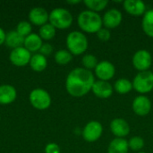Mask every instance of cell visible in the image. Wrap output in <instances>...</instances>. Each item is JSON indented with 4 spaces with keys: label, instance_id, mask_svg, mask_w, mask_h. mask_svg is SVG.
Masks as SVG:
<instances>
[{
    "label": "cell",
    "instance_id": "cell-1",
    "mask_svg": "<svg viewBox=\"0 0 153 153\" xmlns=\"http://www.w3.org/2000/svg\"><path fill=\"white\" fill-rule=\"evenodd\" d=\"M94 82V74L90 70L77 67L72 70L67 75L65 88L71 96L79 98L91 91Z\"/></svg>",
    "mask_w": 153,
    "mask_h": 153
},
{
    "label": "cell",
    "instance_id": "cell-2",
    "mask_svg": "<svg viewBox=\"0 0 153 153\" xmlns=\"http://www.w3.org/2000/svg\"><path fill=\"white\" fill-rule=\"evenodd\" d=\"M79 27L85 32L97 33L103 26L102 17L95 12L86 10L82 11L77 18Z\"/></svg>",
    "mask_w": 153,
    "mask_h": 153
},
{
    "label": "cell",
    "instance_id": "cell-3",
    "mask_svg": "<svg viewBox=\"0 0 153 153\" xmlns=\"http://www.w3.org/2000/svg\"><path fill=\"white\" fill-rule=\"evenodd\" d=\"M66 46L72 55L79 56L83 54L89 46L87 37L81 31H72L66 38Z\"/></svg>",
    "mask_w": 153,
    "mask_h": 153
},
{
    "label": "cell",
    "instance_id": "cell-4",
    "mask_svg": "<svg viewBox=\"0 0 153 153\" xmlns=\"http://www.w3.org/2000/svg\"><path fill=\"white\" fill-rule=\"evenodd\" d=\"M49 22L56 29L65 30L73 23V15L65 8H56L49 13Z\"/></svg>",
    "mask_w": 153,
    "mask_h": 153
},
{
    "label": "cell",
    "instance_id": "cell-5",
    "mask_svg": "<svg viewBox=\"0 0 153 153\" xmlns=\"http://www.w3.org/2000/svg\"><path fill=\"white\" fill-rule=\"evenodd\" d=\"M133 88L139 93L145 94L153 90V73L152 71L139 72L133 81Z\"/></svg>",
    "mask_w": 153,
    "mask_h": 153
},
{
    "label": "cell",
    "instance_id": "cell-6",
    "mask_svg": "<svg viewBox=\"0 0 153 153\" xmlns=\"http://www.w3.org/2000/svg\"><path fill=\"white\" fill-rule=\"evenodd\" d=\"M29 99L32 107L39 110H45L48 108L51 104L49 93L43 89H35L31 91Z\"/></svg>",
    "mask_w": 153,
    "mask_h": 153
},
{
    "label": "cell",
    "instance_id": "cell-7",
    "mask_svg": "<svg viewBox=\"0 0 153 153\" xmlns=\"http://www.w3.org/2000/svg\"><path fill=\"white\" fill-rule=\"evenodd\" d=\"M152 58L149 51L145 49L138 50L133 56V65L134 68L140 72L148 71L152 66Z\"/></svg>",
    "mask_w": 153,
    "mask_h": 153
},
{
    "label": "cell",
    "instance_id": "cell-8",
    "mask_svg": "<svg viewBox=\"0 0 153 153\" xmlns=\"http://www.w3.org/2000/svg\"><path fill=\"white\" fill-rule=\"evenodd\" d=\"M103 133L102 125L98 121L89 122L82 130V137L88 143H93L98 141Z\"/></svg>",
    "mask_w": 153,
    "mask_h": 153
},
{
    "label": "cell",
    "instance_id": "cell-9",
    "mask_svg": "<svg viewBox=\"0 0 153 153\" xmlns=\"http://www.w3.org/2000/svg\"><path fill=\"white\" fill-rule=\"evenodd\" d=\"M10 61L15 66H25L30 61L31 55L29 50H27L24 47L14 48L10 53Z\"/></svg>",
    "mask_w": 153,
    "mask_h": 153
},
{
    "label": "cell",
    "instance_id": "cell-10",
    "mask_svg": "<svg viewBox=\"0 0 153 153\" xmlns=\"http://www.w3.org/2000/svg\"><path fill=\"white\" fill-rule=\"evenodd\" d=\"M95 70L96 76L100 81L108 82L110 79H112L116 73V68L114 65L108 61H101L98 63Z\"/></svg>",
    "mask_w": 153,
    "mask_h": 153
},
{
    "label": "cell",
    "instance_id": "cell-11",
    "mask_svg": "<svg viewBox=\"0 0 153 153\" xmlns=\"http://www.w3.org/2000/svg\"><path fill=\"white\" fill-rule=\"evenodd\" d=\"M134 112L139 117H145L147 116L152 109V102L150 99L144 95L137 96L132 105Z\"/></svg>",
    "mask_w": 153,
    "mask_h": 153
},
{
    "label": "cell",
    "instance_id": "cell-12",
    "mask_svg": "<svg viewBox=\"0 0 153 153\" xmlns=\"http://www.w3.org/2000/svg\"><path fill=\"white\" fill-rule=\"evenodd\" d=\"M122 19L123 16L121 12L116 8H112L105 13V14L102 17V22L105 28L109 30L115 29L117 26H119L122 22Z\"/></svg>",
    "mask_w": 153,
    "mask_h": 153
},
{
    "label": "cell",
    "instance_id": "cell-13",
    "mask_svg": "<svg viewBox=\"0 0 153 153\" xmlns=\"http://www.w3.org/2000/svg\"><path fill=\"white\" fill-rule=\"evenodd\" d=\"M110 130L116 138H125L130 133V126L125 119L115 118L110 123Z\"/></svg>",
    "mask_w": 153,
    "mask_h": 153
},
{
    "label": "cell",
    "instance_id": "cell-14",
    "mask_svg": "<svg viewBox=\"0 0 153 153\" xmlns=\"http://www.w3.org/2000/svg\"><path fill=\"white\" fill-rule=\"evenodd\" d=\"M123 5L124 9L133 16L144 15L146 13V5L142 0H126Z\"/></svg>",
    "mask_w": 153,
    "mask_h": 153
},
{
    "label": "cell",
    "instance_id": "cell-15",
    "mask_svg": "<svg viewBox=\"0 0 153 153\" xmlns=\"http://www.w3.org/2000/svg\"><path fill=\"white\" fill-rule=\"evenodd\" d=\"M93 94L100 99H108L113 93V87L108 82L105 81H95L92 89Z\"/></svg>",
    "mask_w": 153,
    "mask_h": 153
},
{
    "label": "cell",
    "instance_id": "cell-16",
    "mask_svg": "<svg viewBox=\"0 0 153 153\" xmlns=\"http://www.w3.org/2000/svg\"><path fill=\"white\" fill-rule=\"evenodd\" d=\"M29 19L33 24L38 26H43L49 20V14L44 8L35 7L30 11Z\"/></svg>",
    "mask_w": 153,
    "mask_h": 153
},
{
    "label": "cell",
    "instance_id": "cell-17",
    "mask_svg": "<svg viewBox=\"0 0 153 153\" xmlns=\"http://www.w3.org/2000/svg\"><path fill=\"white\" fill-rule=\"evenodd\" d=\"M17 93L13 86L9 84L0 85V104L7 105L13 102L16 99Z\"/></svg>",
    "mask_w": 153,
    "mask_h": 153
},
{
    "label": "cell",
    "instance_id": "cell-18",
    "mask_svg": "<svg viewBox=\"0 0 153 153\" xmlns=\"http://www.w3.org/2000/svg\"><path fill=\"white\" fill-rule=\"evenodd\" d=\"M24 48L30 52L39 51L42 46V39L36 33H30L24 39Z\"/></svg>",
    "mask_w": 153,
    "mask_h": 153
},
{
    "label": "cell",
    "instance_id": "cell-19",
    "mask_svg": "<svg viewBox=\"0 0 153 153\" xmlns=\"http://www.w3.org/2000/svg\"><path fill=\"white\" fill-rule=\"evenodd\" d=\"M128 142L125 138H115L108 145V153H128Z\"/></svg>",
    "mask_w": 153,
    "mask_h": 153
},
{
    "label": "cell",
    "instance_id": "cell-20",
    "mask_svg": "<svg viewBox=\"0 0 153 153\" xmlns=\"http://www.w3.org/2000/svg\"><path fill=\"white\" fill-rule=\"evenodd\" d=\"M24 39L25 38L20 35L16 30H12L6 33L4 44L7 47L14 49L22 47V45L24 44Z\"/></svg>",
    "mask_w": 153,
    "mask_h": 153
},
{
    "label": "cell",
    "instance_id": "cell-21",
    "mask_svg": "<svg viewBox=\"0 0 153 153\" xmlns=\"http://www.w3.org/2000/svg\"><path fill=\"white\" fill-rule=\"evenodd\" d=\"M30 65L31 69L35 72H42L43 70L46 69L48 65V61L47 58L39 54H35L31 56L30 61Z\"/></svg>",
    "mask_w": 153,
    "mask_h": 153
},
{
    "label": "cell",
    "instance_id": "cell-22",
    "mask_svg": "<svg viewBox=\"0 0 153 153\" xmlns=\"http://www.w3.org/2000/svg\"><path fill=\"white\" fill-rule=\"evenodd\" d=\"M142 27L147 36L153 38V9L146 11L144 13L142 21Z\"/></svg>",
    "mask_w": 153,
    "mask_h": 153
},
{
    "label": "cell",
    "instance_id": "cell-23",
    "mask_svg": "<svg viewBox=\"0 0 153 153\" xmlns=\"http://www.w3.org/2000/svg\"><path fill=\"white\" fill-rule=\"evenodd\" d=\"M114 89L119 94H127L133 89V82H131L128 79L120 78L116 81Z\"/></svg>",
    "mask_w": 153,
    "mask_h": 153
},
{
    "label": "cell",
    "instance_id": "cell-24",
    "mask_svg": "<svg viewBox=\"0 0 153 153\" xmlns=\"http://www.w3.org/2000/svg\"><path fill=\"white\" fill-rule=\"evenodd\" d=\"M83 3L90 11H92L95 13L102 11L103 9L107 7L108 4L107 0H85Z\"/></svg>",
    "mask_w": 153,
    "mask_h": 153
},
{
    "label": "cell",
    "instance_id": "cell-25",
    "mask_svg": "<svg viewBox=\"0 0 153 153\" xmlns=\"http://www.w3.org/2000/svg\"><path fill=\"white\" fill-rule=\"evenodd\" d=\"M73 59L72 54L65 49H60L55 54V61L60 65H65L70 63Z\"/></svg>",
    "mask_w": 153,
    "mask_h": 153
},
{
    "label": "cell",
    "instance_id": "cell-26",
    "mask_svg": "<svg viewBox=\"0 0 153 153\" xmlns=\"http://www.w3.org/2000/svg\"><path fill=\"white\" fill-rule=\"evenodd\" d=\"M56 35V28L50 24V23H46L45 25L41 26L39 29V37L42 39L45 40H49L52 39Z\"/></svg>",
    "mask_w": 153,
    "mask_h": 153
},
{
    "label": "cell",
    "instance_id": "cell-27",
    "mask_svg": "<svg viewBox=\"0 0 153 153\" xmlns=\"http://www.w3.org/2000/svg\"><path fill=\"white\" fill-rule=\"evenodd\" d=\"M82 63L84 66L85 69L87 70H91V69H95L97 65H98V59L94 55L91 54H88L85 55L82 59Z\"/></svg>",
    "mask_w": 153,
    "mask_h": 153
},
{
    "label": "cell",
    "instance_id": "cell-28",
    "mask_svg": "<svg viewBox=\"0 0 153 153\" xmlns=\"http://www.w3.org/2000/svg\"><path fill=\"white\" fill-rule=\"evenodd\" d=\"M128 146L129 149H131L134 152H139L140 150H142L144 146V141L143 138L139 137V136H134L132 137L129 141H128Z\"/></svg>",
    "mask_w": 153,
    "mask_h": 153
},
{
    "label": "cell",
    "instance_id": "cell-29",
    "mask_svg": "<svg viewBox=\"0 0 153 153\" xmlns=\"http://www.w3.org/2000/svg\"><path fill=\"white\" fill-rule=\"evenodd\" d=\"M16 31L22 35V37H27L30 34L31 32V25L30 22H26V21H22V22H20L18 24H17V27H16Z\"/></svg>",
    "mask_w": 153,
    "mask_h": 153
},
{
    "label": "cell",
    "instance_id": "cell-30",
    "mask_svg": "<svg viewBox=\"0 0 153 153\" xmlns=\"http://www.w3.org/2000/svg\"><path fill=\"white\" fill-rule=\"evenodd\" d=\"M97 36L98 38L101 40V41H108V39H110L111 37V33L110 30L107 28H101L98 32H97Z\"/></svg>",
    "mask_w": 153,
    "mask_h": 153
},
{
    "label": "cell",
    "instance_id": "cell-31",
    "mask_svg": "<svg viewBox=\"0 0 153 153\" xmlns=\"http://www.w3.org/2000/svg\"><path fill=\"white\" fill-rule=\"evenodd\" d=\"M39 52L44 56H48V55H50L53 52V47L50 44H48V43L42 44V46H41V48L39 49Z\"/></svg>",
    "mask_w": 153,
    "mask_h": 153
},
{
    "label": "cell",
    "instance_id": "cell-32",
    "mask_svg": "<svg viewBox=\"0 0 153 153\" xmlns=\"http://www.w3.org/2000/svg\"><path fill=\"white\" fill-rule=\"evenodd\" d=\"M45 152L46 153H60V148L56 143H48L46 148H45Z\"/></svg>",
    "mask_w": 153,
    "mask_h": 153
},
{
    "label": "cell",
    "instance_id": "cell-33",
    "mask_svg": "<svg viewBox=\"0 0 153 153\" xmlns=\"http://www.w3.org/2000/svg\"><path fill=\"white\" fill-rule=\"evenodd\" d=\"M5 36H6L5 32H4V30L0 27V46H1L2 44L4 43V41H5Z\"/></svg>",
    "mask_w": 153,
    "mask_h": 153
},
{
    "label": "cell",
    "instance_id": "cell-34",
    "mask_svg": "<svg viewBox=\"0 0 153 153\" xmlns=\"http://www.w3.org/2000/svg\"><path fill=\"white\" fill-rule=\"evenodd\" d=\"M81 3L80 0H74V1H67V4H79Z\"/></svg>",
    "mask_w": 153,
    "mask_h": 153
},
{
    "label": "cell",
    "instance_id": "cell-35",
    "mask_svg": "<svg viewBox=\"0 0 153 153\" xmlns=\"http://www.w3.org/2000/svg\"><path fill=\"white\" fill-rule=\"evenodd\" d=\"M139 153H146V152H139Z\"/></svg>",
    "mask_w": 153,
    "mask_h": 153
},
{
    "label": "cell",
    "instance_id": "cell-36",
    "mask_svg": "<svg viewBox=\"0 0 153 153\" xmlns=\"http://www.w3.org/2000/svg\"><path fill=\"white\" fill-rule=\"evenodd\" d=\"M152 73H153V72H152Z\"/></svg>",
    "mask_w": 153,
    "mask_h": 153
}]
</instances>
